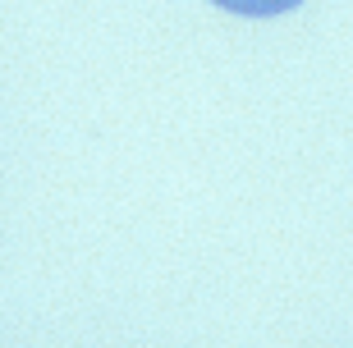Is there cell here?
Listing matches in <instances>:
<instances>
[{
  "mask_svg": "<svg viewBox=\"0 0 353 348\" xmlns=\"http://www.w3.org/2000/svg\"><path fill=\"white\" fill-rule=\"evenodd\" d=\"M211 5H221V10H230V14H248V19H275V14L294 10L303 0H211Z\"/></svg>",
  "mask_w": 353,
  "mask_h": 348,
  "instance_id": "1",
  "label": "cell"
}]
</instances>
